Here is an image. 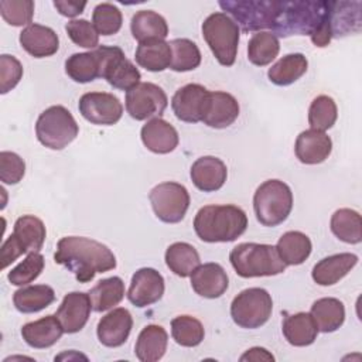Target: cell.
Listing matches in <instances>:
<instances>
[{
    "instance_id": "obj_1",
    "label": "cell",
    "mask_w": 362,
    "mask_h": 362,
    "mask_svg": "<svg viewBox=\"0 0 362 362\" xmlns=\"http://www.w3.org/2000/svg\"><path fill=\"white\" fill-rule=\"evenodd\" d=\"M331 1L324 0H294L277 1V11L270 27L277 37L310 35L315 47H327L331 40L329 27Z\"/></svg>"
},
{
    "instance_id": "obj_2",
    "label": "cell",
    "mask_w": 362,
    "mask_h": 362,
    "mask_svg": "<svg viewBox=\"0 0 362 362\" xmlns=\"http://www.w3.org/2000/svg\"><path fill=\"white\" fill-rule=\"evenodd\" d=\"M54 260L72 272L79 283H88L93 280L95 274L116 267L113 252L106 245L85 236L61 238Z\"/></svg>"
},
{
    "instance_id": "obj_3",
    "label": "cell",
    "mask_w": 362,
    "mask_h": 362,
    "mask_svg": "<svg viewBox=\"0 0 362 362\" xmlns=\"http://www.w3.org/2000/svg\"><path fill=\"white\" fill-rule=\"evenodd\" d=\"M246 228L247 216L236 205H205L194 218L197 236L208 243L233 242Z\"/></svg>"
},
{
    "instance_id": "obj_4",
    "label": "cell",
    "mask_w": 362,
    "mask_h": 362,
    "mask_svg": "<svg viewBox=\"0 0 362 362\" xmlns=\"http://www.w3.org/2000/svg\"><path fill=\"white\" fill-rule=\"evenodd\" d=\"M236 274L243 279L276 276L286 270L276 246L266 243H239L229 253Z\"/></svg>"
},
{
    "instance_id": "obj_5",
    "label": "cell",
    "mask_w": 362,
    "mask_h": 362,
    "mask_svg": "<svg viewBox=\"0 0 362 362\" xmlns=\"http://www.w3.org/2000/svg\"><path fill=\"white\" fill-rule=\"evenodd\" d=\"M253 209L256 219L263 226L283 223L293 209V192L290 187L280 180L264 181L253 195Z\"/></svg>"
},
{
    "instance_id": "obj_6",
    "label": "cell",
    "mask_w": 362,
    "mask_h": 362,
    "mask_svg": "<svg viewBox=\"0 0 362 362\" xmlns=\"http://www.w3.org/2000/svg\"><path fill=\"white\" fill-rule=\"evenodd\" d=\"M202 37L214 57L223 66L235 64L239 44V27L223 11L209 14L202 23Z\"/></svg>"
},
{
    "instance_id": "obj_7",
    "label": "cell",
    "mask_w": 362,
    "mask_h": 362,
    "mask_svg": "<svg viewBox=\"0 0 362 362\" xmlns=\"http://www.w3.org/2000/svg\"><path fill=\"white\" fill-rule=\"evenodd\" d=\"M78 133L79 127L76 120L72 113L61 105H54L45 109L35 123L38 141L51 150L65 148L75 140Z\"/></svg>"
},
{
    "instance_id": "obj_8",
    "label": "cell",
    "mask_w": 362,
    "mask_h": 362,
    "mask_svg": "<svg viewBox=\"0 0 362 362\" xmlns=\"http://www.w3.org/2000/svg\"><path fill=\"white\" fill-rule=\"evenodd\" d=\"M44 222L34 215H23L14 222L13 233L1 245V269L24 253L40 252L45 240Z\"/></svg>"
},
{
    "instance_id": "obj_9",
    "label": "cell",
    "mask_w": 362,
    "mask_h": 362,
    "mask_svg": "<svg viewBox=\"0 0 362 362\" xmlns=\"http://www.w3.org/2000/svg\"><path fill=\"white\" fill-rule=\"evenodd\" d=\"M273 311V300L267 290L250 287L240 291L230 304V317L236 325L255 329L264 325Z\"/></svg>"
},
{
    "instance_id": "obj_10",
    "label": "cell",
    "mask_w": 362,
    "mask_h": 362,
    "mask_svg": "<svg viewBox=\"0 0 362 362\" xmlns=\"http://www.w3.org/2000/svg\"><path fill=\"white\" fill-rule=\"evenodd\" d=\"M279 0H222L218 4L226 13H229L236 24L240 25L243 33L260 31L263 28H270Z\"/></svg>"
},
{
    "instance_id": "obj_11",
    "label": "cell",
    "mask_w": 362,
    "mask_h": 362,
    "mask_svg": "<svg viewBox=\"0 0 362 362\" xmlns=\"http://www.w3.org/2000/svg\"><path fill=\"white\" fill-rule=\"evenodd\" d=\"M100 62V78L120 90H130L140 83V71L129 61L119 47L99 45L95 48Z\"/></svg>"
},
{
    "instance_id": "obj_12",
    "label": "cell",
    "mask_w": 362,
    "mask_h": 362,
    "mask_svg": "<svg viewBox=\"0 0 362 362\" xmlns=\"http://www.w3.org/2000/svg\"><path fill=\"white\" fill-rule=\"evenodd\" d=\"M148 199L156 216L165 223L181 222L189 206V194L182 184L167 181L156 185Z\"/></svg>"
},
{
    "instance_id": "obj_13",
    "label": "cell",
    "mask_w": 362,
    "mask_h": 362,
    "mask_svg": "<svg viewBox=\"0 0 362 362\" xmlns=\"http://www.w3.org/2000/svg\"><path fill=\"white\" fill-rule=\"evenodd\" d=\"M124 105L127 113L134 120H147L160 117L168 105V99L158 85L140 82L126 92Z\"/></svg>"
},
{
    "instance_id": "obj_14",
    "label": "cell",
    "mask_w": 362,
    "mask_h": 362,
    "mask_svg": "<svg viewBox=\"0 0 362 362\" xmlns=\"http://www.w3.org/2000/svg\"><path fill=\"white\" fill-rule=\"evenodd\" d=\"M78 109L83 119L96 126H112L123 115L120 100L107 92L83 93L79 99Z\"/></svg>"
},
{
    "instance_id": "obj_15",
    "label": "cell",
    "mask_w": 362,
    "mask_h": 362,
    "mask_svg": "<svg viewBox=\"0 0 362 362\" xmlns=\"http://www.w3.org/2000/svg\"><path fill=\"white\" fill-rule=\"evenodd\" d=\"M211 92L199 83H187L181 86L171 99V107L175 117L185 123L202 122L209 103Z\"/></svg>"
},
{
    "instance_id": "obj_16",
    "label": "cell",
    "mask_w": 362,
    "mask_h": 362,
    "mask_svg": "<svg viewBox=\"0 0 362 362\" xmlns=\"http://www.w3.org/2000/svg\"><path fill=\"white\" fill-rule=\"evenodd\" d=\"M164 288V279L156 269L141 267L132 277L127 298L133 305L143 308L157 303L163 297Z\"/></svg>"
},
{
    "instance_id": "obj_17",
    "label": "cell",
    "mask_w": 362,
    "mask_h": 362,
    "mask_svg": "<svg viewBox=\"0 0 362 362\" xmlns=\"http://www.w3.org/2000/svg\"><path fill=\"white\" fill-rule=\"evenodd\" d=\"M92 310L90 297L82 291L68 293L59 304L55 315L61 322L64 332H79L88 322Z\"/></svg>"
},
{
    "instance_id": "obj_18",
    "label": "cell",
    "mask_w": 362,
    "mask_h": 362,
    "mask_svg": "<svg viewBox=\"0 0 362 362\" xmlns=\"http://www.w3.org/2000/svg\"><path fill=\"white\" fill-rule=\"evenodd\" d=\"M132 327L133 318L129 310L123 307L113 308L110 313L99 320L96 328L98 339L102 345L107 348L122 346L127 341Z\"/></svg>"
},
{
    "instance_id": "obj_19",
    "label": "cell",
    "mask_w": 362,
    "mask_h": 362,
    "mask_svg": "<svg viewBox=\"0 0 362 362\" xmlns=\"http://www.w3.org/2000/svg\"><path fill=\"white\" fill-rule=\"evenodd\" d=\"M189 175L198 189L204 192H214L223 187L228 177V168L221 158L204 156L192 163Z\"/></svg>"
},
{
    "instance_id": "obj_20",
    "label": "cell",
    "mask_w": 362,
    "mask_h": 362,
    "mask_svg": "<svg viewBox=\"0 0 362 362\" xmlns=\"http://www.w3.org/2000/svg\"><path fill=\"white\" fill-rule=\"evenodd\" d=\"M294 151L303 164H320L331 154L332 140L325 132L308 129L297 136Z\"/></svg>"
},
{
    "instance_id": "obj_21",
    "label": "cell",
    "mask_w": 362,
    "mask_h": 362,
    "mask_svg": "<svg viewBox=\"0 0 362 362\" xmlns=\"http://www.w3.org/2000/svg\"><path fill=\"white\" fill-rule=\"evenodd\" d=\"M191 286L194 291L204 298H218L226 291L229 279L221 264L205 263L199 264L192 272Z\"/></svg>"
},
{
    "instance_id": "obj_22",
    "label": "cell",
    "mask_w": 362,
    "mask_h": 362,
    "mask_svg": "<svg viewBox=\"0 0 362 362\" xmlns=\"http://www.w3.org/2000/svg\"><path fill=\"white\" fill-rule=\"evenodd\" d=\"M20 45L34 58H45L54 55L59 48L57 33L37 23H31L20 33Z\"/></svg>"
},
{
    "instance_id": "obj_23",
    "label": "cell",
    "mask_w": 362,
    "mask_h": 362,
    "mask_svg": "<svg viewBox=\"0 0 362 362\" xmlns=\"http://www.w3.org/2000/svg\"><path fill=\"white\" fill-rule=\"evenodd\" d=\"M140 136L146 148L156 154H168L174 151L180 141L175 127L161 117L150 119L141 127Z\"/></svg>"
},
{
    "instance_id": "obj_24",
    "label": "cell",
    "mask_w": 362,
    "mask_h": 362,
    "mask_svg": "<svg viewBox=\"0 0 362 362\" xmlns=\"http://www.w3.org/2000/svg\"><path fill=\"white\" fill-rule=\"evenodd\" d=\"M358 263L354 253H337L321 259L313 267V280L320 286H332L344 279Z\"/></svg>"
},
{
    "instance_id": "obj_25",
    "label": "cell",
    "mask_w": 362,
    "mask_h": 362,
    "mask_svg": "<svg viewBox=\"0 0 362 362\" xmlns=\"http://www.w3.org/2000/svg\"><path fill=\"white\" fill-rule=\"evenodd\" d=\"M239 116V103L228 92L215 90L209 95V103L202 117L204 124L214 129L229 127Z\"/></svg>"
},
{
    "instance_id": "obj_26",
    "label": "cell",
    "mask_w": 362,
    "mask_h": 362,
    "mask_svg": "<svg viewBox=\"0 0 362 362\" xmlns=\"http://www.w3.org/2000/svg\"><path fill=\"white\" fill-rule=\"evenodd\" d=\"M64 334V328L57 315H45L37 321L23 325L21 337L27 345L35 349L52 346Z\"/></svg>"
},
{
    "instance_id": "obj_27",
    "label": "cell",
    "mask_w": 362,
    "mask_h": 362,
    "mask_svg": "<svg viewBox=\"0 0 362 362\" xmlns=\"http://www.w3.org/2000/svg\"><path fill=\"white\" fill-rule=\"evenodd\" d=\"M167 345V331L161 325L150 324L140 331L134 345V354L141 362H157L164 356Z\"/></svg>"
},
{
    "instance_id": "obj_28",
    "label": "cell",
    "mask_w": 362,
    "mask_h": 362,
    "mask_svg": "<svg viewBox=\"0 0 362 362\" xmlns=\"http://www.w3.org/2000/svg\"><path fill=\"white\" fill-rule=\"evenodd\" d=\"M130 31L139 44L151 40H164L168 35V24L161 14L153 10H140L132 17Z\"/></svg>"
},
{
    "instance_id": "obj_29",
    "label": "cell",
    "mask_w": 362,
    "mask_h": 362,
    "mask_svg": "<svg viewBox=\"0 0 362 362\" xmlns=\"http://www.w3.org/2000/svg\"><path fill=\"white\" fill-rule=\"evenodd\" d=\"M281 331L287 342L293 346H308L317 339L318 328L310 313H297L287 315Z\"/></svg>"
},
{
    "instance_id": "obj_30",
    "label": "cell",
    "mask_w": 362,
    "mask_h": 362,
    "mask_svg": "<svg viewBox=\"0 0 362 362\" xmlns=\"http://www.w3.org/2000/svg\"><path fill=\"white\" fill-rule=\"evenodd\" d=\"M310 314L314 318L318 331L324 334L337 331L345 321L344 303L334 297H322L314 301Z\"/></svg>"
},
{
    "instance_id": "obj_31",
    "label": "cell",
    "mask_w": 362,
    "mask_h": 362,
    "mask_svg": "<svg viewBox=\"0 0 362 362\" xmlns=\"http://www.w3.org/2000/svg\"><path fill=\"white\" fill-rule=\"evenodd\" d=\"M55 300V291L52 287L47 284H34L25 286L14 291L13 303L17 311L23 314L38 313L48 305H51Z\"/></svg>"
},
{
    "instance_id": "obj_32",
    "label": "cell",
    "mask_w": 362,
    "mask_h": 362,
    "mask_svg": "<svg viewBox=\"0 0 362 362\" xmlns=\"http://www.w3.org/2000/svg\"><path fill=\"white\" fill-rule=\"evenodd\" d=\"M276 249L287 266L304 263L313 249L310 238L300 230H288L280 236Z\"/></svg>"
},
{
    "instance_id": "obj_33",
    "label": "cell",
    "mask_w": 362,
    "mask_h": 362,
    "mask_svg": "<svg viewBox=\"0 0 362 362\" xmlns=\"http://www.w3.org/2000/svg\"><path fill=\"white\" fill-rule=\"evenodd\" d=\"M134 58L141 68L150 72H161L170 68L171 48L164 40L144 41L137 45Z\"/></svg>"
},
{
    "instance_id": "obj_34",
    "label": "cell",
    "mask_w": 362,
    "mask_h": 362,
    "mask_svg": "<svg viewBox=\"0 0 362 362\" xmlns=\"http://www.w3.org/2000/svg\"><path fill=\"white\" fill-rule=\"evenodd\" d=\"M307 68L308 61L305 55L300 52L287 54L269 68L267 76L272 83L277 86H287L298 81L307 72Z\"/></svg>"
},
{
    "instance_id": "obj_35",
    "label": "cell",
    "mask_w": 362,
    "mask_h": 362,
    "mask_svg": "<svg viewBox=\"0 0 362 362\" xmlns=\"http://www.w3.org/2000/svg\"><path fill=\"white\" fill-rule=\"evenodd\" d=\"M92 303V310L103 313L117 305L124 297V283L120 277L113 276L102 279L88 293Z\"/></svg>"
},
{
    "instance_id": "obj_36",
    "label": "cell",
    "mask_w": 362,
    "mask_h": 362,
    "mask_svg": "<svg viewBox=\"0 0 362 362\" xmlns=\"http://www.w3.org/2000/svg\"><path fill=\"white\" fill-rule=\"evenodd\" d=\"M167 267L180 277H188L199 266V255L197 249L187 242H175L165 250Z\"/></svg>"
},
{
    "instance_id": "obj_37",
    "label": "cell",
    "mask_w": 362,
    "mask_h": 362,
    "mask_svg": "<svg viewBox=\"0 0 362 362\" xmlns=\"http://www.w3.org/2000/svg\"><path fill=\"white\" fill-rule=\"evenodd\" d=\"M65 72L78 83H88L100 78V62L96 49L89 52H76L68 57L65 61Z\"/></svg>"
},
{
    "instance_id": "obj_38",
    "label": "cell",
    "mask_w": 362,
    "mask_h": 362,
    "mask_svg": "<svg viewBox=\"0 0 362 362\" xmlns=\"http://www.w3.org/2000/svg\"><path fill=\"white\" fill-rule=\"evenodd\" d=\"M332 233L342 242L356 245L362 240V221L359 212L351 208L337 209L329 222Z\"/></svg>"
},
{
    "instance_id": "obj_39",
    "label": "cell",
    "mask_w": 362,
    "mask_h": 362,
    "mask_svg": "<svg viewBox=\"0 0 362 362\" xmlns=\"http://www.w3.org/2000/svg\"><path fill=\"white\" fill-rule=\"evenodd\" d=\"M354 3L348 1H331V11H329V27L332 38H339L348 35L351 33L359 31L361 16L359 8L351 11Z\"/></svg>"
},
{
    "instance_id": "obj_40",
    "label": "cell",
    "mask_w": 362,
    "mask_h": 362,
    "mask_svg": "<svg viewBox=\"0 0 362 362\" xmlns=\"http://www.w3.org/2000/svg\"><path fill=\"white\" fill-rule=\"evenodd\" d=\"M279 38L270 31H259L253 34L247 44V58L256 66L269 65L279 54Z\"/></svg>"
},
{
    "instance_id": "obj_41",
    "label": "cell",
    "mask_w": 362,
    "mask_h": 362,
    "mask_svg": "<svg viewBox=\"0 0 362 362\" xmlns=\"http://www.w3.org/2000/svg\"><path fill=\"white\" fill-rule=\"evenodd\" d=\"M168 44L171 48L170 69L175 72H187L199 66L201 51L194 41L188 38H175Z\"/></svg>"
},
{
    "instance_id": "obj_42",
    "label": "cell",
    "mask_w": 362,
    "mask_h": 362,
    "mask_svg": "<svg viewBox=\"0 0 362 362\" xmlns=\"http://www.w3.org/2000/svg\"><path fill=\"white\" fill-rule=\"evenodd\" d=\"M171 335L178 345L192 348L202 342L205 329L195 317L178 315L171 321Z\"/></svg>"
},
{
    "instance_id": "obj_43",
    "label": "cell",
    "mask_w": 362,
    "mask_h": 362,
    "mask_svg": "<svg viewBox=\"0 0 362 362\" xmlns=\"http://www.w3.org/2000/svg\"><path fill=\"white\" fill-rule=\"evenodd\" d=\"M338 117V109L334 99L328 95H320L313 99L308 109V123L311 129L325 132L331 129Z\"/></svg>"
},
{
    "instance_id": "obj_44",
    "label": "cell",
    "mask_w": 362,
    "mask_h": 362,
    "mask_svg": "<svg viewBox=\"0 0 362 362\" xmlns=\"http://www.w3.org/2000/svg\"><path fill=\"white\" fill-rule=\"evenodd\" d=\"M123 23L122 11L112 3H100L93 8L92 24L99 35L116 34Z\"/></svg>"
},
{
    "instance_id": "obj_45",
    "label": "cell",
    "mask_w": 362,
    "mask_h": 362,
    "mask_svg": "<svg viewBox=\"0 0 362 362\" xmlns=\"http://www.w3.org/2000/svg\"><path fill=\"white\" fill-rule=\"evenodd\" d=\"M45 264L44 256L40 252L28 253L27 257L20 262L11 272H8L7 279L13 286H25L34 281L42 272Z\"/></svg>"
},
{
    "instance_id": "obj_46",
    "label": "cell",
    "mask_w": 362,
    "mask_h": 362,
    "mask_svg": "<svg viewBox=\"0 0 362 362\" xmlns=\"http://www.w3.org/2000/svg\"><path fill=\"white\" fill-rule=\"evenodd\" d=\"M0 14L3 20L14 27L30 25L34 16V1L31 0H1Z\"/></svg>"
},
{
    "instance_id": "obj_47",
    "label": "cell",
    "mask_w": 362,
    "mask_h": 362,
    "mask_svg": "<svg viewBox=\"0 0 362 362\" xmlns=\"http://www.w3.org/2000/svg\"><path fill=\"white\" fill-rule=\"evenodd\" d=\"M65 31L71 41L82 48H96L99 45V34L96 28L85 18L68 21L65 24Z\"/></svg>"
},
{
    "instance_id": "obj_48",
    "label": "cell",
    "mask_w": 362,
    "mask_h": 362,
    "mask_svg": "<svg viewBox=\"0 0 362 362\" xmlns=\"http://www.w3.org/2000/svg\"><path fill=\"white\" fill-rule=\"evenodd\" d=\"M25 174L24 160L13 151L0 153V180L3 184H17Z\"/></svg>"
},
{
    "instance_id": "obj_49",
    "label": "cell",
    "mask_w": 362,
    "mask_h": 362,
    "mask_svg": "<svg viewBox=\"0 0 362 362\" xmlns=\"http://www.w3.org/2000/svg\"><path fill=\"white\" fill-rule=\"evenodd\" d=\"M23 78L21 62L8 54L0 55V93L4 95L20 82Z\"/></svg>"
},
{
    "instance_id": "obj_50",
    "label": "cell",
    "mask_w": 362,
    "mask_h": 362,
    "mask_svg": "<svg viewBox=\"0 0 362 362\" xmlns=\"http://www.w3.org/2000/svg\"><path fill=\"white\" fill-rule=\"evenodd\" d=\"M86 1H72V0H55L54 7L61 16L75 17L83 11Z\"/></svg>"
},
{
    "instance_id": "obj_51",
    "label": "cell",
    "mask_w": 362,
    "mask_h": 362,
    "mask_svg": "<svg viewBox=\"0 0 362 362\" xmlns=\"http://www.w3.org/2000/svg\"><path fill=\"white\" fill-rule=\"evenodd\" d=\"M240 361H274V356L264 348L260 346H253L250 349H247L242 356Z\"/></svg>"
}]
</instances>
